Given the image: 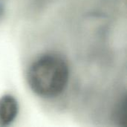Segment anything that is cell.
Returning a JSON list of instances; mask_svg holds the SVG:
<instances>
[{"instance_id":"6da1fadb","label":"cell","mask_w":127,"mask_h":127,"mask_svg":"<svg viewBox=\"0 0 127 127\" xmlns=\"http://www.w3.org/2000/svg\"><path fill=\"white\" fill-rule=\"evenodd\" d=\"M69 74L68 65L63 57L56 53H46L31 63L27 72V81L36 95L54 98L66 89Z\"/></svg>"},{"instance_id":"7a4b0ae2","label":"cell","mask_w":127,"mask_h":127,"mask_svg":"<svg viewBox=\"0 0 127 127\" xmlns=\"http://www.w3.org/2000/svg\"><path fill=\"white\" fill-rule=\"evenodd\" d=\"M18 113L19 103L13 96L5 95L0 98V125H10L14 121Z\"/></svg>"},{"instance_id":"3957f363","label":"cell","mask_w":127,"mask_h":127,"mask_svg":"<svg viewBox=\"0 0 127 127\" xmlns=\"http://www.w3.org/2000/svg\"><path fill=\"white\" fill-rule=\"evenodd\" d=\"M114 121L120 127H126L127 124V98L124 95L115 106Z\"/></svg>"}]
</instances>
